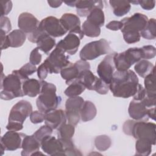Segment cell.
Listing matches in <instances>:
<instances>
[{"label":"cell","instance_id":"obj_46","mask_svg":"<svg viewBox=\"0 0 156 156\" xmlns=\"http://www.w3.org/2000/svg\"><path fill=\"white\" fill-rule=\"evenodd\" d=\"M49 73V70L44 63L41 64L37 69V75L41 80H44Z\"/></svg>","mask_w":156,"mask_h":156},{"label":"cell","instance_id":"obj_20","mask_svg":"<svg viewBox=\"0 0 156 156\" xmlns=\"http://www.w3.org/2000/svg\"><path fill=\"white\" fill-rule=\"evenodd\" d=\"M45 124L50 127L52 130L58 129L63 124H66V118L63 110H54L46 113L44 119Z\"/></svg>","mask_w":156,"mask_h":156},{"label":"cell","instance_id":"obj_19","mask_svg":"<svg viewBox=\"0 0 156 156\" xmlns=\"http://www.w3.org/2000/svg\"><path fill=\"white\" fill-rule=\"evenodd\" d=\"M80 39L79 36L73 33H69L63 40H60L55 47L62 49L65 53L74 55L76 53L80 46Z\"/></svg>","mask_w":156,"mask_h":156},{"label":"cell","instance_id":"obj_16","mask_svg":"<svg viewBox=\"0 0 156 156\" xmlns=\"http://www.w3.org/2000/svg\"><path fill=\"white\" fill-rule=\"evenodd\" d=\"M151 108H147L142 101L133 99L130 102L128 112L129 116L134 120L147 121L148 114Z\"/></svg>","mask_w":156,"mask_h":156},{"label":"cell","instance_id":"obj_2","mask_svg":"<svg viewBox=\"0 0 156 156\" xmlns=\"http://www.w3.org/2000/svg\"><path fill=\"white\" fill-rule=\"evenodd\" d=\"M121 21L123 24L121 30L124 41L128 44H132L140 40V32L145 27L148 18L144 14L135 13L130 17L123 18Z\"/></svg>","mask_w":156,"mask_h":156},{"label":"cell","instance_id":"obj_49","mask_svg":"<svg viewBox=\"0 0 156 156\" xmlns=\"http://www.w3.org/2000/svg\"><path fill=\"white\" fill-rule=\"evenodd\" d=\"M48 3L50 7H51L52 8H57L62 5V4L63 3V1H48Z\"/></svg>","mask_w":156,"mask_h":156},{"label":"cell","instance_id":"obj_18","mask_svg":"<svg viewBox=\"0 0 156 156\" xmlns=\"http://www.w3.org/2000/svg\"><path fill=\"white\" fill-rule=\"evenodd\" d=\"M43 151L50 155H65L62 144L60 140L51 135L44 138L41 143Z\"/></svg>","mask_w":156,"mask_h":156},{"label":"cell","instance_id":"obj_50","mask_svg":"<svg viewBox=\"0 0 156 156\" xmlns=\"http://www.w3.org/2000/svg\"><path fill=\"white\" fill-rule=\"evenodd\" d=\"M68 6H70V7H74L75 6V4H76V1H65L64 2Z\"/></svg>","mask_w":156,"mask_h":156},{"label":"cell","instance_id":"obj_41","mask_svg":"<svg viewBox=\"0 0 156 156\" xmlns=\"http://www.w3.org/2000/svg\"><path fill=\"white\" fill-rule=\"evenodd\" d=\"M141 48L143 58L144 60L153 58L156 55L155 48L152 45L144 46Z\"/></svg>","mask_w":156,"mask_h":156},{"label":"cell","instance_id":"obj_7","mask_svg":"<svg viewBox=\"0 0 156 156\" xmlns=\"http://www.w3.org/2000/svg\"><path fill=\"white\" fill-rule=\"evenodd\" d=\"M108 42L102 38L86 44L80 50V60L87 61L96 58L100 55L108 54L110 51Z\"/></svg>","mask_w":156,"mask_h":156},{"label":"cell","instance_id":"obj_26","mask_svg":"<svg viewBox=\"0 0 156 156\" xmlns=\"http://www.w3.org/2000/svg\"><path fill=\"white\" fill-rule=\"evenodd\" d=\"M9 47L18 48L21 46L26 41V35L20 29H15L7 35Z\"/></svg>","mask_w":156,"mask_h":156},{"label":"cell","instance_id":"obj_43","mask_svg":"<svg viewBox=\"0 0 156 156\" xmlns=\"http://www.w3.org/2000/svg\"><path fill=\"white\" fill-rule=\"evenodd\" d=\"M38 48L37 47L34 49L30 54L29 57L30 63L34 65H39L41 61V55L38 52Z\"/></svg>","mask_w":156,"mask_h":156},{"label":"cell","instance_id":"obj_48","mask_svg":"<svg viewBox=\"0 0 156 156\" xmlns=\"http://www.w3.org/2000/svg\"><path fill=\"white\" fill-rule=\"evenodd\" d=\"M122 26L123 24L121 21H112L106 25V27L109 30L116 31L121 29Z\"/></svg>","mask_w":156,"mask_h":156},{"label":"cell","instance_id":"obj_40","mask_svg":"<svg viewBox=\"0 0 156 156\" xmlns=\"http://www.w3.org/2000/svg\"><path fill=\"white\" fill-rule=\"evenodd\" d=\"M93 90L96 91L101 94H106L109 90V85L98 77L94 85Z\"/></svg>","mask_w":156,"mask_h":156},{"label":"cell","instance_id":"obj_1","mask_svg":"<svg viewBox=\"0 0 156 156\" xmlns=\"http://www.w3.org/2000/svg\"><path fill=\"white\" fill-rule=\"evenodd\" d=\"M138 85L136 74L132 70L128 69L115 71L108 85L109 90L115 97L129 98L136 93Z\"/></svg>","mask_w":156,"mask_h":156},{"label":"cell","instance_id":"obj_37","mask_svg":"<svg viewBox=\"0 0 156 156\" xmlns=\"http://www.w3.org/2000/svg\"><path fill=\"white\" fill-rule=\"evenodd\" d=\"M37 71V68L35 65L31 64L30 63H27L23 65L20 69L16 70L18 74L24 80L29 79V76L32 75L35 71Z\"/></svg>","mask_w":156,"mask_h":156},{"label":"cell","instance_id":"obj_45","mask_svg":"<svg viewBox=\"0 0 156 156\" xmlns=\"http://www.w3.org/2000/svg\"><path fill=\"white\" fill-rule=\"evenodd\" d=\"M2 7L1 16L8 15L12 9V2L11 1H1Z\"/></svg>","mask_w":156,"mask_h":156},{"label":"cell","instance_id":"obj_38","mask_svg":"<svg viewBox=\"0 0 156 156\" xmlns=\"http://www.w3.org/2000/svg\"><path fill=\"white\" fill-rule=\"evenodd\" d=\"M82 30L86 35L89 37H97L101 34V28H98L88 24L85 21L82 26Z\"/></svg>","mask_w":156,"mask_h":156},{"label":"cell","instance_id":"obj_5","mask_svg":"<svg viewBox=\"0 0 156 156\" xmlns=\"http://www.w3.org/2000/svg\"><path fill=\"white\" fill-rule=\"evenodd\" d=\"M25 80L18 74L16 70L3 78L1 77V98L3 100H11L18 97L24 96L23 83Z\"/></svg>","mask_w":156,"mask_h":156},{"label":"cell","instance_id":"obj_14","mask_svg":"<svg viewBox=\"0 0 156 156\" xmlns=\"http://www.w3.org/2000/svg\"><path fill=\"white\" fill-rule=\"evenodd\" d=\"M116 52H113L106 55L100 62L97 68V73L101 79L109 85L115 73L114 56Z\"/></svg>","mask_w":156,"mask_h":156},{"label":"cell","instance_id":"obj_3","mask_svg":"<svg viewBox=\"0 0 156 156\" xmlns=\"http://www.w3.org/2000/svg\"><path fill=\"white\" fill-rule=\"evenodd\" d=\"M156 125L155 123L129 119L124 124L122 130L125 134L131 135L134 138L146 139L155 144Z\"/></svg>","mask_w":156,"mask_h":156},{"label":"cell","instance_id":"obj_36","mask_svg":"<svg viewBox=\"0 0 156 156\" xmlns=\"http://www.w3.org/2000/svg\"><path fill=\"white\" fill-rule=\"evenodd\" d=\"M144 89L149 94H156L155 85V69L144 77Z\"/></svg>","mask_w":156,"mask_h":156},{"label":"cell","instance_id":"obj_4","mask_svg":"<svg viewBox=\"0 0 156 156\" xmlns=\"http://www.w3.org/2000/svg\"><path fill=\"white\" fill-rule=\"evenodd\" d=\"M41 91L36 101L39 111L47 113L55 110L60 104L61 98L56 94V87L52 83L41 80Z\"/></svg>","mask_w":156,"mask_h":156},{"label":"cell","instance_id":"obj_10","mask_svg":"<svg viewBox=\"0 0 156 156\" xmlns=\"http://www.w3.org/2000/svg\"><path fill=\"white\" fill-rule=\"evenodd\" d=\"M32 112L31 104L26 100H21L15 104L12 108L9 116V122H16L23 125L24 122Z\"/></svg>","mask_w":156,"mask_h":156},{"label":"cell","instance_id":"obj_15","mask_svg":"<svg viewBox=\"0 0 156 156\" xmlns=\"http://www.w3.org/2000/svg\"><path fill=\"white\" fill-rule=\"evenodd\" d=\"M59 20L67 32L77 35L80 40L83 38L84 34L80 27V19L76 15L71 13H65Z\"/></svg>","mask_w":156,"mask_h":156},{"label":"cell","instance_id":"obj_32","mask_svg":"<svg viewBox=\"0 0 156 156\" xmlns=\"http://www.w3.org/2000/svg\"><path fill=\"white\" fill-rule=\"evenodd\" d=\"M85 90V86L78 80L76 79L70 84L65 90V94L68 97L77 96L82 94Z\"/></svg>","mask_w":156,"mask_h":156},{"label":"cell","instance_id":"obj_24","mask_svg":"<svg viewBox=\"0 0 156 156\" xmlns=\"http://www.w3.org/2000/svg\"><path fill=\"white\" fill-rule=\"evenodd\" d=\"M23 91L24 96L33 98L41 91V83L35 79H28L23 83Z\"/></svg>","mask_w":156,"mask_h":156},{"label":"cell","instance_id":"obj_12","mask_svg":"<svg viewBox=\"0 0 156 156\" xmlns=\"http://www.w3.org/2000/svg\"><path fill=\"white\" fill-rule=\"evenodd\" d=\"M90 65L87 61L79 60L74 63H71L68 66L60 71L62 77L65 80L67 85L70 84L77 79L79 74L83 71L90 69Z\"/></svg>","mask_w":156,"mask_h":156},{"label":"cell","instance_id":"obj_47","mask_svg":"<svg viewBox=\"0 0 156 156\" xmlns=\"http://www.w3.org/2000/svg\"><path fill=\"white\" fill-rule=\"evenodd\" d=\"M138 4L140 5V6L144 10H150L154 8L155 1L153 0H141V1H138Z\"/></svg>","mask_w":156,"mask_h":156},{"label":"cell","instance_id":"obj_34","mask_svg":"<svg viewBox=\"0 0 156 156\" xmlns=\"http://www.w3.org/2000/svg\"><path fill=\"white\" fill-rule=\"evenodd\" d=\"M57 132L58 138L71 139L75 132L74 126L70 124H65L57 129Z\"/></svg>","mask_w":156,"mask_h":156},{"label":"cell","instance_id":"obj_28","mask_svg":"<svg viewBox=\"0 0 156 156\" xmlns=\"http://www.w3.org/2000/svg\"><path fill=\"white\" fill-rule=\"evenodd\" d=\"M109 3L113 9V13L116 16H122L126 15L130 10L131 5L127 1H110Z\"/></svg>","mask_w":156,"mask_h":156},{"label":"cell","instance_id":"obj_33","mask_svg":"<svg viewBox=\"0 0 156 156\" xmlns=\"http://www.w3.org/2000/svg\"><path fill=\"white\" fill-rule=\"evenodd\" d=\"M156 23L154 18L148 20V21L143 29L140 32V35L142 37L147 40H154L156 37Z\"/></svg>","mask_w":156,"mask_h":156},{"label":"cell","instance_id":"obj_9","mask_svg":"<svg viewBox=\"0 0 156 156\" xmlns=\"http://www.w3.org/2000/svg\"><path fill=\"white\" fill-rule=\"evenodd\" d=\"M84 103L82 98L77 96L69 98L65 103V116L69 124L76 126L80 121V111Z\"/></svg>","mask_w":156,"mask_h":156},{"label":"cell","instance_id":"obj_21","mask_svg":"<svg viewBox=\"0 0 156 156\" xmlns=\"http://www.w3.org/2000/svg\"><path fill=\"white\" fill-rule=\"evenodd\" d=\"M41 143L34 137L33 135H26L24 137L22 143V151L21 155L23 156L36 155L38 154L43 155L40 152Z\"/></svg>","mask_w":156,"mask_h":156},{"label":"cell","instance_id":"obj_44","mask_svg":"<svg viewBox=\"0 0 156 156\" xmlns=\"http://www.w3.org/2000/svg\"><path fill=\"white\" fill-rule=\"evenodd\" d=\"M1 32L5 34L9 32L12 29V25L9 18L5 16H1Z\"/></svg>","mask_w":156,"mask_h":156},{"label":"cell","instance_id":"obj_17","mask_svg":"<svg viewBox=\"0 0 156 156\" xmlns=\"http://www.w3.org/2000/svg\"><path fill=\"white\" fill-rule=\"evenodd\" d=\"M39 24L38 19L30 13L23 12L18 16V27L27 35L32 34L38 28Z\"/></svg>","mask_w":156,"mask_h":156},{"label":"cell","instance_id":"obj_27","mask_svg":"<svg viewBox=\"0 0 156 156\" xmlns=\"http://www.w3.org/2000/svg\"><path fill=\"white\" fill-rule=\"evenodd\" d=\"M97 113V110L94 104L89 101H84L80 109V115L83 122H87L94 118Z\"/></svg>","mask_w":156,"mask_h":156},{"label":"cell","instance_id":"obj_13","mask_svg":"<svg viewBox=\"0 0 156 156\" xmlns=\"http://www.w3.org/2000/svg\"><path fill=\"white\" fill-rule=\"evenodd\" d=\"M25 136L23 133L9 130L1 138V151H13L22 148L23 140Z\"/></svg>","mask_w":156,"mask_h":156},{"label":"cell","instance_id":"obj_30","mask_svg":"<svg viewBox=\"0 0 156 156\" xmlns=\"http://www.w3.org/2000/svg\"><path fill=\"white\" fill-rule=\"evenodd\" d=\"M135 71L140 77L144 78L146 76L151 73L154 69V65L147 60H141L135 65Z\"/></svg>","mask_w":156,"mask_h":156},{"label":"cell","instance_id":"obj_31","mask_svg":"<svg viewBox=\"0 0 156 156\" xmlns=\"http://www.w3.org/2000/svg\"><path fill=\"white\" fill-rule=\"evenodd\" d=\"M152 144L151 141L146 139H138L135 143V155L147 156L152 151Z\"/></svg>","mask_w":156,"mask_h":156},{"label":"cell","instance_id":"obj_29","mask_svg":"<svg viewBox=\"0 0 156 156\" xmlns=\"http://www.w3.org/2000/svg\"><path fill=\"white\" fill-rule=\"evenodd\" d=\"M98 77L93 74L90 70L87 69L80 73L77 80H79L85 87L89 90H93L94 85Z\"/></svg>","mask_w":156,"mask_h":156},{"label":"cell","instance_id":"obj_8","mask_svg":"<svg viewBox=\"0 0 156 156\" xmlns=\"http://www.w3.org/2000/svg\"><path fill=\"white\" fill-rule=\"evenodd\" d=\"M68 58V55L62 49L55 47L43 63L47 66L49 74H58L71 63Z\"/></svg>","mask_w":156,"mask_h":156},{"label":"cell","instance_id":"obj_11","mask_svg":"<svg viewBox=\"0 0 156 156\" xmlns=\"http://www.w3.org/2000/svg\"><path fill=\"white\" fill-rule=\"evenodd\" d=\"M38 28L45 34L52 37H60L67 33L63 27L60 20L55 16H49L43 19Z\"/></svg>","mask_w":156,"mask_h":156},{"label":"cell","instance_id":"obj_25","mask_svg":"<svg viewBox=\"0 0 156 156\" xmlns=\"http://www.w3.org/2000/svg\"><path fill=\"white\" fill-rule=\"evenodd\" d=\"M85 21L93 26L101 28L105 23V16L102 9L100 7L93 9L87 16Z\"/></svg>","mask_w":156,"mask_h":156},{"label":"cell","instance_id":"obj_42","mask_svg":"<svg viewBox=\"0 0 156 156\" xmlns=\"http://www.w3.org/2000/svg\"><path fill=\"white\" fill-rule=\"evenodd\" d=\"M46 113L40 111H34L30 115V120L33 124H38L44 121Z\"/></svg>","mask_w":156,"mask_h":156},{"label":"cell","instance_id":"obj_39","mask_svg":"<svg viewBox=\"0 0 156 156\" xmlns=\"http://www.w3.org/2000/svg\"><path fill=\"white\" fill-rule=\"evenodd\" d=\"M52 133V129L48 126L47 125H44L41 126L39 129H38L33 135L34 137L41 143L42 140L46 137L51 135Z\"/></svg>","mask_w":156,"mask_h":156},{"label":"cell","instance_id":"obj_23","mask_svg":"<svg viewBox=\"0 0 156 156\" xmlns=\"http://www.w3.org/2000/svg\"><path fill=\"white\" fill-rule=\"evenodd\" d=\"M35 43L37 44V48L46 54L51 51L56 44L55 40L53 37L45 34L41 30L40 34L36 39Z\"/></svg>","mask_w":156,"mask_h":156},{"label":"cell","instance_id":"obj_35","mask_svg":"<svg viewBox=\"0 0 156 156\" xmlns=\"http://www.w3.org/2000/svg\"><path fill=\"white\" fill-rule=\"evenodd\" d=\"M111 143L110 138L105 135H99L94 140L95 146L100 151L107 150L111 146Z\"/></svg>","mask_w":156,"mask_h":156},{"label":"cell","instance_id":"obj_6","mask_svg":"<svg viewBox=\"0 0 156 156\" xmlns=\"http://www.w3.org/2000/svg\"><path fill=\"white\" fill-rule=\"evenodd\" d=\"M141 58H143L141 48H130L122 52H116L114 56L115 67L118 71H125Z\"/></svg>","mask_w":156,"mask_h":156},{"label":"cell","instance_id":"obj_22","mask_svg":"<svg viewBox=\"0 0 156 156\" xmlns=\"http://www.w3.org/2000/svg\"><path fill=\"white\" fill-rule=\"evenodd\" d=\"M75 7L77 14L80 16H87L95 7L104 8L102 1H76Z\"/></svg>","mask_w":156,"mask_h":156}]
</instances>
